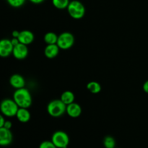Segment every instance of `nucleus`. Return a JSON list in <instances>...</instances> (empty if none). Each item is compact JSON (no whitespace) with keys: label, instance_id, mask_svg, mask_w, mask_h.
Wrapping results in <instances>:
<instances>
[{"label":"nucleus","instance_id":"obj_1","mask_svg":"<svg viewBox=\"0 0 148 148\" xmlns=\"http://www.w3.org/2000/svg\"><path fill=\"white\" fill-rule=\"evenodd\" d=\"M13 100L15 101L19 108H28L32 104V96L29 90L23 88L16 89L13 94Z\"/></svg>","mask_w":148,"mask_h":148},{"label":"nucleus","instance_id":"obj_2","mask_svg":"<svg viewBox=\"0 0 148 148\" xmlns=\"http://www.w3.org/2000/svg\"><path fill=\"white\" fill-rule=\"evenodd\" d=\"M46 110L51 116L58 118L66 113V105L61 99L53 100L49 103Z\"/></svg>","mask_w":148,"mask_h":148},{"label":"nucleus","instance_id":"obj_3","mask_svg":"<svg viewBox=\"0 0 148 148\" xmlns=\"http://www.w3.org/2000/svg\"><path fill=\"white\" fill-rule=\"evenodd\" d=\"M67 12L69 16L75 20L82 18L85 14V8L81 1L73 0L69 2L67 7Z\"/></svg>","mask_w":148,"mask_h":148},{"label":"nucleus","instance_id":"obj_4","mask_svg":"<svg viewBox=\"0 0 148 148\" xmlns=\"http://www.w3.org/2000/svg\"><path fill=\"white\" fill-rule=\"evenodd\" d=\"M19 106L13 99H4L1 101L0 110L1 114L7 117L16 116Z\"/></svg>","mask_w":148,"mask_h":148},{"label":"nucleus","instance_id":"obj_5","mask_svg":"<svg viewBox=\"0 0 148 148\" xmlns=\"http://www.w3.org/2000/svg\"><path fill=\"white\" fill-rule=\"evenodd\" d=\"M75 43V37L69 32L62 33L58 37L57 43L59 49L62 50H67L72 48Z\"/></svg>","mask_w":148,"mask_h":148},{"label":"nucleus","instance_id":"obj_6","mask_svg":"<svg viewBox=\"0 0 148 148\" xmlns=\"http://www.w3.org/2000/svg\"><path fill=\"white\" fill-rule=\"evenodd\" d=\"M51 141L57 148H66L69 144V137L63 131H56L51 137Z\"/></svg>","mask_w":148,"mask_h":148},{"label":"nucleus","instance_id":"obj_7","mask_svg":"<svg viewBox=\"0 0 148 148\" xmlns=\"http://www.w3.org/2000/svg\"><path fill=\"white\" fill-rule=\"evenodd\" d=\"M14 46L10 39H2L0 41V56L7 58L12 54Z\"/></svg>","mask_w":148,"mask_h":148},{"label":"nucleus","instance_id":"obj_8","mask_svg":"<svg viewBox=\"0 0 148 148\" xmlns=\"http://www.w3.org/2000/svg\"><path fill=\"white\" fill-rule=\"evenodd\" d=\"M12 55L16 59H18V60L25 59L28 55V49H27V45L21 43L16 45L13 49Z\"/></svg>","mask_w":148,"mask_h":148},{"label":"nucleus","instance_id":"obj_9","mask_svg":"<svg viewBox=\"0 0 148 148\" xmlns=\"http://www.w3.org/2000/svg\"><path fill=\"white\" fill-rule=\"evenodd\" d=\"M12 133L10 130L4 127L0 128V145L1 146H7L12 142Z\"/></svg>","mask_w":148,"mask_h":148},{"label":"nucleus","instance_id":"obj_10","mask_svg":"<svg viewBox=\"0 0 148 148\" xmlns=\"http://www.w3.org/2000/svg\"><path fill=\"white\" fill-rule=\"evenodd\" d=\"M10 84L12 88L15 89H20L24 88L25 85V80L20 74H14L10 77Z\"/></svg>","mask_w":148,"mask_h":148},{"label":"nucleus","instance_id":"obj_11","mask_svg":"<svg viewBox=\"0 0 148 148\" xmlns=\"http://www.w3.org/2000/svg\"><path fill=\"white\" fill-rule=\"evenodd\" d=\"M66 113L72 118H77L82 114V108L77 103H72L66 106Z\"/></svg>","mask_w":148,"mask_h":148},{"label":"nucleus","instance_id":"obj_12","mask_svg":"<svg viewBox=\"0 0 148 148\" xmlns=\"http://www.w3.org/2000/svg\"><path fill=\"white\" fill-rule=\"evenodd\" d=\"M34 34L31 31L27 30L20 31V36L18 37L20 43H23L25 45H27V46L33 43V40H34Z\"/></svg>","mask_w":148,"mask_h":148},{"label":"nucleus","instance_id":"obj_13","mask_svg":"<svg viewBox=\"0 0 148 148\" xmlns=\"http://www.w3.org/2000/svg\"><path fill=\"white\" fill-rule=\"evenodd\" d=\"M59 50L60 49L57 44H49L45 47L44 55L48 59H53L58 56Z\"/></svg>","mask_w":148,"mask_h":148},{"label":"nucleus","instance_id":"obj_14","mask_svg":"<svg viewBox=\"0 0 148 148\" xmlns=\"http://www.w3.org/2000/svg\"><path fill=\"white\" fill-rule=\"evenodd\" d=\"M30 112L27 108H19L17 111L16 117L17 120L21 123H27L30 119Z\"/></svg>","mask_w":148,"mask_h":148},{"label":"nucleus","instance_id":"obj_15","mask_svg":"<svg viewBox=\"0 0 148 148\" xmlns=\"http://www.w3.org/2000/svg\"><path fill=\"white\" fill-rule=\"evenodd\" d=\"M60 99L67 106L69 105V104H71L72 103L75 102V94H74L72 91L66 90L64 91V92H62V95H61Z\"/></svg>","mask_w":148,"mask_h":148},{"label":"nucleus","instance_id":"obj_16","mask_svg":"<svg viewBox=\"0 0 148 148\" xmlns=\"http://www.w3.org/2000/svg\"><path fill=\"white\" fill-rule=\"evenodd\" d=\"M58 37H59V36H57L53 32H48V33H46L44 35L43 40H44V42L47 45L56 44L57 43Z\"/></svg>","mask_w":148,"mask_h":148},{"label":"nucleus","instance_id":"obj_17","mask_svg":"<svg viewBox=\"0 0 148 148\" xmlns=\"http://www.w3.org/2000/svg\"><path fill=\"white\" fill-rule=\"evenodd\" d=\"M87 89L92 94L99 93L101 90V86L100 83L95 81H91L87 84Z\"/></svg>","mask_w":148,"mask_h":148},{"label":"nucleus","instance_id":"obj_18","mask_svg":"<svg viewBox=\"0 0 148 148\" xmlns=\"http://www.w3.org/2000/svg\"><path fill=\"white\" fill-rule=\"evenodd\" d=\"M69 2V0H52L53 5L58 10L67 9Z\"/></svg>","mask_w":148,"mask_h":148},{"label":"nucleus","instance_id":"obj_19","mask_svg":"<svg viewBox=\"0 0 148 148\" xmlns=\"http://www.w3.org/2000/svg\"><path fill=\"white\" fill-rule=\"evenodd\" d=\"M103 145L106 148H115V139L111 136H106L103 140Z\"/></svg>","mask_w":148,"mask_h":148},{"label":"nucleus","instance_id":"obj_20","mask_svg":"<svg viewBox=\"0 0 148 148\" xmlns=\"http://www.w3.org/2000/svg\"><path fill=\"white\" fill-rule=\"evenodd\" d=\"M26 0H7L10 6L14 8H19L25 4Z\"/></svg>","mask_w":148,"mask_h":148},{"label":"nucleus","instance_id":"obj_21","mask_svg":"<svg viewBox=\"0 0 148 148\" xmlns=\"http://www.w3.org/2000/svg\"><path fill=\"white\" fill-rule=\"evenodd\" d=\"M39 148H57L52 141H43L39 145Z\"/></svg>","mask_w":148,"mask_h":148},{"label":"nucleus","instance_id":"obj_22","mask_svg":"<svg viewBox=\"0 0 148 148\" xmlns=\"http://www.w3.org/2000/svg\"><path fill=\"white\" fill-rule=\"evenodd\" d=\"M12 123L10 121H6L5 124H4V127H4V128L6 129H8V130H10V129L12 128Z\"/></svg>","mask_w":148,"mask_h":148},{"label":"nucleus","instance_id":"obj_23","mask_svg":"<svg viewBox=\"0 0 148 148\" xmlns=\"http://www.w3.org/2000/svg\"><path fill=\"white\" fill-rule=\"evenodd\" d=\"M10 40H11L12 43V45L14 46H15L16 45L20 43V40H19V39L17 38H12L10 39Z\"/></svg>","mask_w":148,"mask_h":148},{"label":"nucleus","instance_id":"obj_24","mask_svg":"<svg viewBox=\"0 0 148 148\" xmlns=\"http://www.w3.org/2000/svg\"><path fill=\"white\" fill-rule=\"evenodd\" d=\"M143 89L145 91V92L148 93V80L145 82V83L143 85Z\"/></svg>","mask_w":148,"mask_h":148},{"label":"nucleus","instance_id":"obj_25","mask_svg":"<svg viewBox=\"0 0 148 148\" xmlns=\"http://www.w3.org/2000/svg\"><path fill=\"white\" fill-rule=\"evenodd\" d=\"M5 119H4V116H3V114L2 115L0 116V128L1 127H4V124H5Z\"/></svg>","mask_w":148,"mask_h":148},{"label":"nucleus","instance_id":"obj_26","mask_svg":"<svg viewBox=\"0 0 148 148\" xmlns=\"http://www.w3.org/2000/svg\"><path fill=\"white\" fill-rule=\"evenodd\" d=\"M20 31L18 30H13L12 33V38H18L19 36H20Z\"/></svg>","mask_w":148,"mask_h":148},{"label":"nucleus","instance_id":"obj_27","mask_svg":"<svg viewBox=\"0 0 148 148\" xmlns=\"http://www.w3.org/2000/svg\"><path fill=\"white\" fill-rule=\"evenodd\" d=\"M30 2H32L33 4H41L42 2L44 1V0H29Z\"/></svg>","mask_w":148,"mask_h":148}]
</instances>
